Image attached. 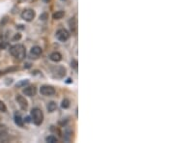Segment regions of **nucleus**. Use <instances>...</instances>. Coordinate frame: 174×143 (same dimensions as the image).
I'll use <instances>...</instances> for the list:
<instances>
[{"mask_svg":"<svg viewBox=\"0 0 174 143\" xmlns=\"http://www.w3.org/2000/svg\"><path fill=\"white\" fill-rule=\"evenodd\" d=\"M10 53L18 60H22L26 55V49L23 45H14L10 47Z\"/></svg>","mask_w":174,"mask_h":143,"instance_id":"nucleus-1","label":"nucleus"},{"mask_svg":"<svg viewBox=\"0 0 174 143\" xmlns=\"http://www.w3.org/2000/svg\"><path fill=\"white\" fill-rule=\"evenodd\" d=\"M31 119H32V122L35 124L36 126H40L43 124L44 121V113L40 108L36 107L33 108L31 110Z\"/></svg>","mask_w":174,"mask_h":143,"instance_id":"nucleus-2","label":"nucleus"},{"mask_svg":"<svg viewBox=\"0 0 174 143\" xmlns=\"http://www.w3.org/2000/svg\"><path fill=\"white\" fill-rule=\"evenodd\" d=\"M66 68L63 66H60V65H57V66H54L51 68V74H52L53 77H56V78H62L66 76Z\"/></svg>","mask_w":174,"mask_h":143,"instance_id":"nucleus-3","label":"nucleus"},{"mask_svg":"<svg viewBox=\"0 0 174 143\" xmlns=\"http://www.w3.org/2000/svg\"><path fill=\"white\" fill-rule=\"evenodd\" d=\"M56 38L60 42H66L70 38V32L64 28H61L59 30H57V32H56Z\"/></svg>","mask_w":174,"mask_h":143,"instance_id":"nucleus-4","label":"nucleus"},{"mask_svg":"<svg viewBox=\"0 0 174 143\" xmlns=\"http://www.w3.org/2000/svg\"><path fill=\"white\" fill-rule=\"evenodd\" d=\"M35 16L36 13L32 9H25L21 13V18L24 19L25 21H32L34 18H35Z\"/></svg>","mask_w":174,"mask_h":143,"instance_id":"nucleus-5","label":"nucleus"},{"mask_svg":"<svg viewBox=\"0 0 174 143\" xmlns=\"http://www.w3.org/2000/svg\"><path fill=\"white\" fill-rule=\"evenodd\" d=\"M40 93L43 96H46V97L53 96L55 94V89L52 86H50V85H43L40 88Z\"/></svg>","mask_w":174,"mask_h":143,"instance_id":"nucleus-6","label":"nucleus"},{"mask_svg":"<svg viewBox=\"0 0 174 143\" xmlns=\"http://www.w3.org/2000/svg\"><path fill=\"white\" fill-rule=\"evenodd\" d=\"M16 101H17V103H19V107H21V109H22V110H26V109H27V107H28V103H27L26 99L24 98L23 96H21V95H17V96H16Z\"/></svg>","mask_w":174,"mask_h":143,"instance_id":"nucleus-7","label":"nucleus"},{"mask_svg":"<svg viewBox=\"0 0 174 143\" xmlns=\"http://www.w3.org/2000/svg\"><path fill=\"white\" fill-rule=\"evenodd\" d=\"M23 94L28 97H33L37 94V88L35 86H26L23 89Z\"/></svg>","mask_w":174,"mask_h":143,"instance_id":"nucleus-8","label":"nucleus"},{"mask_svg":"<svg viewBox=\"0 0 174 143\" xmlns=\"http://www.w3.org/2000/svg\"><path fill=\"white\" fill-rule=\"evenodd\" d=\"M8 128L5 125H0V142L5 141L8 137Z\"/></svg>","mask_w":174,"mask_h":143,"instance_id":"nucleus-9","label":"nucleus"},{"mask_svg":"<svg viewBox=\"0 0 174 143\" xmlns=\"http://www.w3.org/2000/svg\"><path fill=\"white\" fill-rule=\"evenodd\" d=\"M50 58L51 61H53V62H59L62 60V55H61V53L55 51V52L51 53Z\"/></svg>","mask_w":174,"mask_h":143,"instance_id":"nucleus-10","label":"nucleus"},{"mask_svg":"<svg viewBox=\"0 0 174 143\" xmlns=\"http://www.w3.org/2000/svg\"><path fill=\"white\" fill-rule=\"evenodd\" d=\"M69 24H70V28H71V31L72 33H75L77 32V18H72L69 20Z\"/></svg>","mask_w":174,"mask_h":143,"instance_id":"nucleus-11","label":"nucleus"},{"mask_svg":"<svg viewBox=\"0 0 174 143\" xmlns=\"http://www.w3.org/2000/svg\"><path fill=\"white\" fill-rule=\"evenodd\" d=\"M14 120H15V123H16V125H18L19 127H23L24 120L22 119V117H21V116L19 115V114L16 113V114H15V117H14Z\"/></svg>","mask_w":174,"mask_h":143,"instance_id":"nucleus-12","label":"nucleus"},{"mask_svg":"<svg viewBox=\"0 0 174 143\" xmlns=\"http://www.w3.org/2000/svg\"><path fill=\"white\" fill-rule=\"evenodd\" d=\"M42 52H43V50H42V48L40 47H38V45L33 47L30 50L31 55H34V56H36V57L40 56V55L42 54Z\"/></svg>","mask_w":174,"mask_h":143,"instance_id":"nucleus-13","label":"nucleus"},{"mask_svg":"<svg viewBox=\"0 0 174 143\" xmlns=\"http://www.w3.org/2000/svg\"><path fill=\"white\" fill-rule=\"evenodd\" d=\"M65 16V12L64 11H56L54 14H52V18L55 20H58V19L63 18V16Z\"/></svg>","mask_w":174,"mask_h":143,"instance_id":"nucleus-14","label":"nucleus"},{"mask_svg":"<svg viewBox=\"0 0 174 143\" xmlns=\"http://www.w3.org/2000/svg\"><path fill=\"white\" fill-rule=\"evenodd\" d=\"M56 108H57V105H56L54 101H50L48 105H46V109H48V112H53V111H55Z\"/></svg>","mask_w":174,"mask_h":143,"instance_id":"nucleus-15","label":"nucleus"},{"mask_svg":"<svg viewBox=\"0 0 174 143\" xmlns=\"http://www.w3.org/2000/svg\"><path fill=\"white\" fill-rule=\"evenodd\" d=\"M61 107L64 108V109H67V108L70 107V101L68 99H64L61 103Z\"/></svg>","mask_w":174,"mask_h":143,"instance_id":"nucleus-16","label":"nucleus"},{"mask_svg":"<svg viewBox=\"0 0 174 143\" xmlns=\"http://www.w3.org/2000/svg\"><path fill=\"white\" fill-rule=\"evenodd\" d=\"M46 142H50V143H55L58 141V139L56 138L55 136H53V135H50V136H48L46 138Z\"/></svg>","mask_w":174,"mask_h":143,"instance_id":"nucleus-17","label":"nucleus"},{"mask_svg":"<svg viewBox=\"0 0 174 143\" xmlns=\"http://www.w3.org/2000/svg\"><path fill=\"white\" fill-rule=\"evenodd\" d=\"M28 80L27 79H24V80H21V82H19V83H17V87H25V85H27L28 84Z\"/></svg>","mask_w":174,"mask_h":143,"instance_id":"nucleus-18","label":"nucleus"},{"mask_svg":"<svg viewBox=\"0 0 174 143\" xmlns=\"http://www.w3.org/2000/svg\"><path fill=\"white\" fill-rule=\"evenodd\" d=\"M0 111L1 112H6L7 111V106L1 100H0Z\"/></svg>","mask_w":174,"mask_h":143,"instance_id":"nucleus-19","label":"nucleus"},{"mask_svg":"<svg viewBox=\"0 0 174 143\" xmlns=\"http://www.w3.org/2000/svg\"><path fill=\"white\" fill-rule=\"evenodd\" d=\"M71 66H72V68H73V69H77V60H73V61L71 62Z\"/></svg>","mask_w":174,"mask_h":143,"instance_id":"nucleus-20","label":"nucleus"},{"mask_svg":"<svg viewBox=\"0 0 174 143\" xmlns=\"http://www.w3.org/2000/svg\"><path fill=\"white\" fill-rule=\"evenodd\" d=\"M21 34L18 33V34H16V35L14 36L13 40H14V41H18V40H19V39H21Z\"/></svg>","mask_w":174,"mask_h":143,"instance_id":"nucleus-21","label":"nucleus"},{"mask_svg":"<svg viewBox=\"0 0 174 143\" xmlns=\"http://www.w3.org/2000/svg\"><path fill=\"white\" fill-rule=\"evenodd\" d=\"M46 16H48V14H42V16H40V18L42 19V20H46Z\"/></svg>","mask_w":174,"mask_h":143,"instance_id":"nucleus-22","label":"nucleus"},{"mask_svg":"<svg viewBox=\"0 0 174 143\" xmlns=\"http://www.w3.org/2000/svg\"><path fill=\"white\" fill-rule=\"evenodd\" d=\"M66 83H73V79L72 78H68L66 80Z\"/></svg>","mask_w":174,"mask_h":143,"instance_id":"nucleus-23","label":"nucleus"},{"mask_svg":"<svg viewBox=\"0 0 174 143\" xmlns=\"http://www.w3.org/2000/svg\"><path fill=\"white\" fill-rule=\"evenodd\" d=\"M30 119H31L30 117H26V118H25V121H26V122H30V121H31Z\"/></svg>","mask_w":174,"mask_h":143,"instance_id":"nucleus-24","label":"nucleus"},{"mask_svg":"<svg viewBox=\"0 0 174 143\" xmlns=\"http://www.w3.org/2000/svg\"><path fill=\"white\" fill-rule=\"evenodd\" d=\"M43 1H44V2H46V3H48V2H50V0H43Z\"/></svg>","mask_w":174,"mask_h":143,"instance_id":"nucleus-25","label":"nucleus"},{"mask_svg":"<svg viewBox=\"0 0 174 143\" xmlns=\"http://www.w3.org/2000/svg\"><path fill=\"white\" fill-rule=\"evenodd\" d=\"M63 1H64V0H63Z\"/></svg>","mask_w":174,"mask_h":143,"instance_id":"nucleus-26","label":"nucleus"}]
</instances>
